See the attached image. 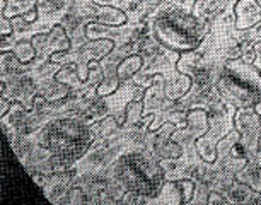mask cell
Instances as JSON below:
<instances>
[{"label":"cell","mask_w":261,"mask_h":205,"mask_svg":"<svg viewBox=\"0 0 261 205\" xmlns=\"http://www.w3.org/2000/svg\"><path fill=\"white\" fill-rule=\"evenodd\" d=\"M239 132L232 129L230 132H227L224 137H220L219 140H217V161H225L227 158L234 154L236 149H239Z\"/></svg>","instance_id":"cell-15"},{"label":"cell","mask_w":261,"mask_h":205,"mask_svg":"<svg viewBox=\"0 0 261 205\" xmlns=\"http://www.w3.org/2000/svg\"><path fill=\"white\" fill-rule=\"evenodd\" d=\"M259 150H261V135H259Z\"/></svg>","instance_id":"cell-36"},{"label":"cell","mask_w":261,"mask_h":205,"mask_svg":"<svg viewBox=\"0 0 261 205\" xmlns=\"http://www.w3.org/2000/svg\"><path fill=\"white\" fill-rule=\"evenodd\" d=\"M145 118V113H144V101L142 99H134L126 105L125 108V121L126 125L134 126L137 123H140L142 120Z\"/></svg>","instance_id":"cell-20"},{"label":"cell","mask_w":261,"mask_h":205,"mask_svg":"<svg viewBox=\"0 0 261 205\" xmlns=\"http://www.w3.org/2000/svg\"><path fill=\"white\" fill-rule=\"evenodd\" d=\"M94 6H102V7H118L121 9L123 4H126V0H92Z\"/></svg>","instance_id":"cell-29"},{"label":"cell","mask_w":261,"mask_h":205,"mask_svg":"<svg viewBox=\"0 0 261 205\" xmlns=\"http://www.w3.org/2000/svg\"><path fill=\"white\" fill-rule=\"evenodd\" d=\"M251 29H253V36H254L258 41H261V21H259L258 24H256V26L251 28Z\"/></svg>","instance_id":"cell-35"},{"label":"cell","mask_w":261,"mask_h":205,"mask_svg":"<svg viewBox=\"0 0 261 205\" xmlns=\"http://www.w3.org/2000/svg\"><path fill=\"white\" fill-rule=\"evenodd\" d=\"M12 52H14V55L17 57V60L21 62L22 65H26V63H31L34 58L38 57L36 48L33 46L31 41H26V40L16 43V46L12 48Z\"/></svg>","instance_id":"cell-21"},{"label":"cell","mask_w":261,"mask_h":205,"mask_svg":"<svg viewBox=\"0 0 261 205\" xmlns=\"http://www.w3.org/2000/svg\"><path fill=\"white\" fill-rule=\"evenodd\" d=\"M259 202H261V192H259Z\"/></svg>","instance_id":"cell-38"},{"label":"cell","mask_w":261,"mask_h":205,"mask_svg":"<svg viewBox=\"0 0 261 205\" xmlns=\"http://www.w3.org/2000/svg\"><path fill=\"white\" fill-rule=\"evenodd\" d=\"M55 81L60 82V84H65L67 87H70V89H75V87L84 84L81 81V77H79L77 63H70V65L62 67L55 74Z\"/></svg>","instance_id":"cell-17"},{"label":"cell","mask_w":261,"mask_h":205,"mask_svg":"<svg viewBox=\"0 0 261 205\" xmlns=\"http://www.w3.org/2000/svg\"><path fill=\"white\" fill-rule=\"evenodd\" d=\"M178 126L174 123H162V126L157 132V137L154 139V150L159 158L164 159H178L183 156V145L176 140H172V132Z\"/></svg>","instance_id":"cell-8"},{"label":"cell","mask_w":261,"mask_h":205,"mask_svg":"<svg viewBox=\"0 0 261 205\" xmlns=\"http://www.w3.org/2000/svg\"><path fill=\"white\" fill-rule=\"evenodd\" d=\"M206 202H208V203H215V202L225 203V202H227V200H225L224 197H220V195H219V193L212 192V193H210V197H208V198H206Z\"/></svg>","instance_id":"cell-34"},{"label":"cell","mask_w":261,"mask_h":205,"mask_svg":"<svg viewBox=\"0 0 261 205\" xmlns=\"http://www.w3.org/2000/svg\"><path fill=\"white\" fill-rule=\"evenodd\" d=\"M0 33H2L4 38L11 36L14 33V24H12V19L6 16V14H2V17H0Z\"/></svg>","instance_id":"cell-28"},{"label":"cell","mask_w":261,"mask_h":205,"mask_svg":"<svg viewBox=\"0 0 261 205\" xmlns=\"http://www.w3.org/2000/svg\"><path fill=\"white\" fill-rule=\"evenodd\" d=\"M256 2H258V4H259V6H261V0H256Z\"/></svg>","instance_id":"cell-37"},{"label":"cell","mask_w":261,"mask_h":205,"mask_svg":"<svg viewBox=\"0 0 261 205\" xmlns=\"http://www.w3.org/2000/svg\"><path fill=\"white\" fill-rule=\"evenodd\" d=\"M234 129L239 132V145L246 158H254L259 150L261 115L256 108H238L234 111Z\"/></svg>","instance_id":"cell-5"},{"label":"cell","mask_w":261,"mask_h":205,"mask_svg":"<svg viewBox=\"0 0 261 205\" xmlns=\"http://www.w3.org/2000/svg\"><path fill=\"white\" fill-rule=\"evenodd\" d=\"M191 86H193V79L186 74H179L178 77H174V79H171L169 82H166V86H164L166 99H169V101L181 99V97L190 92Z\"/></svg>","instance_id":"cell-13"},{"label":"cell","mask_w":261,"mask_h":205,"mask_svg":"<svg viewBox=\"0 0 261 205\" xmlns=\"http://www.w3.org/2000/svg\"><path fill=\"white\" fill-rule=\"evenodd\" d=\"M115 48V40L113 38H102V40H94L87 43L86 46L81 50V62L77 63L79 68V77L82 82L87 81L89 75V63L91 62H101L102 58H106Z\"/></svg>","instance_id":"cell-7"},{"label":"cell","mask_w":261,"mask_h":205,"mask_svg":"<svg viewBox=\"0 0 261 205\" xmlns=\"http://www.w3.org/2000/svg\"><path fill=\"white\" fill-rule=\"evenodd\" d=\"M22 17H24V21L31 24V22H34V21L38 19V11H36V9H33V11L24 12V14H22Z\"/></svg>","instance_id":"cell-33"},{"label":"cell","mask_w":261,"mask_h":205,"mask_svg":"<svg viewBox=\"0 0 261 205\" xmlns=\"http://www.w3.org/2000/svg\"><path fill=\"white\" fill-rule=\"evenodd\" d=\"M219 139L220 137H212L206 134L195 140V147L198 150L200 158L203 159L206 164H214L217 161V140Z\"/></svg>","instance_id":"cell-16"},{"label":"cell","mask_w":261,"mask_h":205,"mask_svg":"<svg viewBox=\"0 0 261 205\" xmlns=\"http://www.w3.org/2000/svg\"><path fill=\"white\" fill-rule=\"evenodd\" d=\"M121 82L120 79L116 77V72L110 77H105V81L101 82L99 86L96 87V94L99 97H106V96H111L113 92L118 89V86H120Z\"/></svg>","instance_id":"cell-24"},{"label":"cell","mask_w":261,"mask_h":205,"mask_svg":"<svg viewBox=\"0 0 261 205\" xmlns=\"http://www.w3.org/2000/svg\"><path fill=\"white\" fill-rule=\"evenodd\" d=\"M225 161H227V169L234 171L236 174H238L239 171L248 164V158H244V156H234V158L230 156V158H227Z\"/></svg>","instance_id":"cell-27"},{"label":"cell","mask_w":261,"mask_h":205,"mask_svg":"<svg viewBox=\"0 0 261 205\" xmlns=\"http://www.w3.org/2000/svg\"><path fill=\"white\" fill-rule=\"evenodd\" d=\"M68 92H70V87L53 81V82H48V84L45 86V89H43V96H45L46 101L55 102V101L63 99V97H67Z\"/></svg>","instance_id":"cell-22"},{"label":"cell","mask_w":261,"mask_h":205,"mask_svg":"<svg viewBox=\"0 0 261 205\" xmlns=\"http://www.w3.org/2000/svg\"><path fill=\"white\" fill-rule=\"evenodd\" d=\"M92 16H94V22L106 24V26H111V28H121V26H125L128 21L125 11L118 7L96 6V11L92 12Z\"/></svg>","instance_id":"cell-12"},{"label":"cell","mask_w":261,"mask_h":205,"mask_svg":"<svg viewBox=\"0 0 261 205\" xmlns=\"http://www.w3.org/2000/svg\"><path fill=\"white\" fill-rule=\"evenodd\" d=\"M92 135L75 120H58L48 129V145L60 158L75 159L89 147Z\"/></svg>","instance_id":"cell-4"},{"label":"cell","mask_w":261,"mask_h":205,"mask_svg":"<svg viewBox=\"0 0 261 205\" xmlns=\"http://www.w3.org/2000/svg\"><path fill=\"white\" fill-rule=\"evenodd\" d=\"M176 187L179 190L181 195V202L183 203H190L193 202L195 193H196V183L190 178H183V180H176Z\"/></svg>","instance_id":"cell-23"},{"label":"cell","mask_w":261,"mask_h":205,"mask_svg":"<svg viewBox=\"0 0 261 205\" xmlns=\"http://www.w3.org/2000/svg\"><path fill=\"white\" fill-rule=\"evenodd\" d=\"M217 89L236 110L256 108L261 102V72L251 62L232 58L220 70Z\"/></svg>","instance_id":"cell-1"},{"label":"cell","mask_w":261,"mask_h":205,"mask_svg":"<svg viewBox=\"0 0 261 205\" xmlns=\"http://www.w3.org/2000/svg\"><path fill=\"white\" fill-rule=\"evenodd\" d=\"M238 180L241 183L248 185V187L251 190H254L256 193L261 192V174L258 173V169H256L254 166H251L249 163L238 173Z\"/></svg>","instance_id":"cell-19"},{"label":"cell","mask_w":261,"mask_h":205,"mask_svg":"<svg viewBox=\"0 0 261 205\" xmlns=\"http://www.w3.org/2000/svg\"><path fill=\"white\" fill-rule=\"evenodd\" d=\"M236 29H251L261 21V6L256 0H238L234 4Z\"/></svg>","instance_id":"cell-9"},{"label":"cell","mask_w":261,"mask_h":205,"mask_svg":"<svg viewBox=\"0 0 261 205\" xmlns=\"http://www.w3.org/2000/svg\"><path fill=\"white\" fill-rule=\"evenodd\" d=\"M186 132L193 140L206 135L210 132V118L205 108H193L186 115Z\"/></svg>","instance_id":"cell-10"},{"label":"cell","mask_w":261,"mask_h":205,"mask_svg":"<svg viewBox=\"0 0 261 205\" xmlns=\"http://www.w3.org/2000/svg\"><path fill=\"white\" fill-rule=\"evenodd\" d=\"M198 63H200V55L195 50L185 52L183 57L176 63V68H178L179 74H186L193 79V75L196 74V70H198Z\"/></svg>","instance_id":"cell-18"},{"label":"cell","mask_w":261,"mask_h":205,"mask_svg":"<svg viewBox=\"0 0 261 205\" xmlns=\"http://www.w3.org/2000/svg\"><path fill=\"white\" fill-rule=\"evenodd\" d=\"M19 62L17 57L14 55V52H4L2 53V72L4 75H9V74H14V72L19 68Z\"/></svg>","instance_id":"cell-26"},{"label":"cell","mask_w":261,"mask_h":205,"mask_svg":"<svg viewBox=\"0 0 261 205\" xmlns=\"http://www.w3.org/2000/svg\"><path fill=\"white\" fill-rule=\"evenodd\" d=\"M155 40L172 52H193L205 36V26L195 16L172 9L154 21L152 26Z\"/></svg>","instance_id":"cell-2"},{"label":"cell","mask_w":261,"mask_h":205,"mask_svg":"<svg viewBox=\"0 0 261 205\" xmlns=\"http://www.w3.org/2000/svg\"><path fill=\"white\" fill-rule=\"evenodd\" d=\"M33 46L36 48L38 57L50 58L57 52H68L70 50V40H68L63 26H53L48 33L34 34L31 38Z\"/></svg>","instance_id":"cell-6"},{"label":"cell","mask_w":261,"mask_h":205,"mask_svg":"<svg viewBox=\"0 0 261 205\" xmlns=\"http://www.w3.org/2000/svg\"><path fill=\"white\" fill-rule=\"evenodd\" d=\"M142 65H144V58H142L139 53L128 55L116 65V68H115L116 77L120 79V82H126L128 79H132V77L140 70Z\"/></svg>","instance_id":"cell-14"},{"label":"cell","mask_w":261,"mask_h":205,"mask_svg":"<svg viewBox=\"0 0 261 205\" xmlns=\"http://www.w3.org/2000/svg\"><path fill=\"white\" fill-rule=\"evenodd\" d=\"M62 2H63V0H39V7L45 4L48 11H51V9H58V7H60Z\"/></svg>","instance_id":"cell-32"},{"label":"cell","mask_w":261,"mask_h":205,"mask_svg":"<svg viewBox=\"0 0 261 205\" xmlns=\"http://www.w3.org/2000/svg\"><path fill=\"white\" fill-rule=\"evenodd\" d=\"M11 106H12V102H9L7 97L4 96L2 101H0V116H7V113L11 111Z\"/></svg>","instance_id":"cell-31"},{"label":"cell","mask_w":261,"mask_h":205,"mask_svg":"<svg viewBox=\"0 0 261 205\" xmlns=\"http://www.w3.org/2000/svg\"><path fill=\"white\" fill-rule=\"evenodd\" d=\"M102 81H105V70H102L101 63L91 62L89 63V75H87V81H86L87 87H97Z\"/></svg>","instance_id":"cell-25"},{"label":"cell","mask_w":261,"mask_h":205,"mask_svg":"<svg viewBox=\"0 0 261 205\" xmlns=\"http://www.w3.org/2000/svg\"><path fill=\"white\" fill-rule=\"evenodd\" d=\"M116 173L121 183L134 193L157 197L166 183L161 164L142 152H128L116 163Z\"/></svg>","instance_id":"cell-3"},{"label":"cell","mask_w":261,"mask_h":205,"mask_svg":"<svg viewBox=\"0 0 261 205\" xmlns=\"http://www.w3.org/2000/svg\"><path fill=\"white\" fill-rule=\"evenodd\" d=\"M154 81L155 82L144 92V97H142V101H144L145 116H149V115L154 113L155 110H159L162 101H164V97H166V94H164V86H166L164 77H162L161 74H155Z\"/></svg>","instance_id":"cell-11"},{"label":"cell","mask_w":261,"mask_h":205,"mask_svg":"<svg viewBox=\"0 0 261 205\" xmlns=\"http://www.w3.org/2000/svg\"><path fill=\"white\" fill-rule=\"evenodd\" d=\"M11 19H12V24H14V29H17V31H24V29H28L29 22L24 21L22 14H21V16H14Z\"/></svg>","instance_id":"cell-30"}]
</instances>
